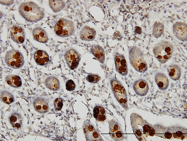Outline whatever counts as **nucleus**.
<instances>
[{"label":"nucleus","mask_w":187,"mask_h":141,"mask_svg":"<svg viewBox=\"0 0 187 141\" xmlns=\"http://www.w3.org/2000/svg\"><path fill=\"white\" fill-rule=\"evenodd\" d=\"M0 98L3 102L8 104L12 103L14 101L13 95L11 93L6 91L1 92Z\"/></svg>","instance_id":"25"},{"label":"nucleus","mask_w":187,"mask_h":141,"mask_svg":"<svg viewBox=\"0 0 187 141\" xmlns=\"http://www.w3.org/2000/svg\"><path fill=\"white\" fill-rule=\"evenodd\" d=\"M65 58L69 68L71 70L77 68L80 60L79 55L75 49L70 48L65 52Z\"/></svg>","instance_id":"7"},{"label":"nucleus","mask_w":187,"mask_h":141,"mask_svg":"<svg viewBox=\"0 0 187 141\" xmlns=\"http://www.w3.org/2000/svg\"><path fill=\"white\" fill-rule=\"evenodd\" d=\"M174 49L173 44L170 41L162 40L153 47L155 57L161 64L166 63L171 57Z\"/></svg>","instance_id":"2"},{"label":"nucleus","mask_w":187,"mask_h":141,"mask_svg":"<svg viewBox=\"0 0 187 141\" xmlns=\"http://www.w3.org/2000/svg\"><path fill=\"white\" fill-rule=\"evenodd\" d=\"M114 140L121 141L124 139V135L121 129L110 134Z\"/></svg>","instance_id":"27"},{"label":"nucleus","mask_w":187,"mask_h":141,"mask_svg":"<svg viewBox=\"0 0 187 141\" xmlns=\"http://www.w3.org/2000/svg\"><path fill=\"white\" fill-rule=\"evenodd\" d=\"M109 134H111L121 129L119 123L114 120H112L109 121Z\"/></svg>","instance_id":"26"},{"label":"nucleus","mask_w":187,"mask_h":141,"mask_svg":"<svg viewBox=\"0 0 187 141\" xmlns=\"http://www.w3.org/2000/svg\"><path fill=\"white\" fill-rule=\"evenodd\" d=\"M7 83L10 86L17 88L21 87L22 82L20 77L17 75H10L7 76L5 78Z\"/></svg>","instance_id":"21"},{"label":"nucleus","mask_w":187,"mask_h":141,"mask_svg":"<svg viewBox=\"0 0 187 141\" xmlns=\"http://www.w3.org/2000/svg\"><path fill=\"white\" fill-rule=\"evenodd\" d=\"M9 120L10 123L14 128L19 129L21 128L22 119L19 114L17 113H12L10 115Z\"/></svg>","instance_id":"22"},{"label":"nucleus","mask_w":187,"mask_h":141,"mask_svg":"<svg viewBox=\"0 0 187 141\" xmlns=\"http://www.w3.org/2000/svg\"><path fill=\"white\" fill-rule=\"evenodd\" d=\"M34 58L36 63L41 66L46 65L49 60L48 54L42 50L36 51L34 54Z\"/></svg>","instance_id":"16"},{"label":"nucleus","mask_w":187,"mask_h":141,"mask_svg":"<svg viewBox=\"0 0 187 141\" xmlns=\"http://www.w3.org/2000/svg\"><path fill=\"white\" fill-rule=\"evenodd\" d=\"M66 88L69 91L74 90L75 88V85L74 81L71 80H68L66 82Z\"/></svg>","instance_id":"31"},{"label":"nucleus","mask_w":187,"mask_h":141,"mask_svg":"<svg viewBox=\"0 0 187 141\" xmlns=\"http://www.w3.org/2000/svg\"><path fill=\"white\" fill-rule=\"evenodd\" d=\"M155 82L158 88L162 90L166 89L169 85V81L167 77L164 74L158 72L155 76Z\"/></svg>","instance_id":"15"},{"label":"nucleus","mask_w":187,"mask_h":141,"mask_svg":"<svg viewBox=\"0 0 187 141\" xmlns=\"http://www.w3.org/2000/svg\"><path fill=\"white\" fill-rule=\"evenodd\" d=\"M133 88L136 94L141 96L146 95L149 90L148 83L145 80L141 79L134 82Z\"/></svg>","instance_id":"11"},{"label":"nucleus","mask_w":187,"mask_h":141,"mask_svg":"<svg viewBox=\"0 0 187 141\" xmlns=\"http://www.w3.org/2000/svg\"><path fill=\"white\" fill-rule=\"evenodd\" d=\"M18 11L26 21L35 23L42 19L45 16L42 9L32 1L23 2L19 5Z\"/></svg>","instance_id":"1"},{"label":"nucleus","mask_w":187,"mask_h":141,"mask_svg":"<svg viewBox=\"0 0 187 141\" xmlns=\"http://www.w3.org/2000/svg\"><path fill=\"white\" fill-rule=\"evenodd\" d=\"M83 129L86 135L87 136L89 134V136L91 135L94 129L92 124L89 122L84 124Z\"/></svg>","instance_id":"30"},{"label":"nucleus","mask_w":187,"mask_h":141,"mask_svg":"<svg viewBox=\"0 0 187 141\" xmlns=\"http://www.w3.org/2000/svg\"><path fill=\"white\" fill-rule=\"evenodd\" d=\"M14 2L13 0H0V3L6 6H10Z\"/></svg>","instance_id":"33"},{"label":"nucleus","mask_w":187,"mask_h":141,"mask_svg":"<svg viewBox=\"0 0 187 141\" xmlns=\"http://www.w3.org/2000/svg\"><path fill=\"white\" fill-rule=\"evenodd\" d=\"M45 84L46 87L53 91H57L60 89V82L55 77L50 76L46 79Z\"/></svg>","instance_id":"19"},{"label":"nucleus","mask_w":187,"mask_h":141,"mask_svg":"<svg viewBox=\"0 0 187 141\" xmlns=\"http://www.w3.org/2000/svg\"><path fill=\"white\" fill-rule=\"evenodd\" d=\"M172 136V134L170 133H166L165 134V137L166 138L169 139L171 138Z\"/></svg>","instance_id":"35"},{"label":"nucleus","mask_w":187,"mask_h":141,"mask_svg":"<svg viewBox=\"0 0 187 141\" xmlns=\"http://www.w3.org/2000/svg\"><path fill=\"white\" fill-rule=\"evenodd\" d=\"M96 35L95 29L87 26H84L81 29L79 36L80 39L86 41H92L94 39Z\"/></svg>","instance_id":"12"},{"label":"nucleus","mask_w":187,"mask_h":141,"mask_svg":"<svg viewBox=\"0 0 187 141\" xmlns=\"http://www.w3.org/2000/svg\"><path fill=\"white\" fill-rule=\"evenodd\" d=\"M114 96L120 105L125 110L127 109V96L126 91L121 83L115 78L110 81Z\"/></svg>","instance_id":"4"},{"label":"nucleus","mask_w":187,"mask_h":141,"mask_svg":"<svg viewBox=\"0 0 187 141\" xmlns=\"http://www.w3.org/2000/svg\"><path fill=\"white\" fill-rule=\"evenodd\" d=\"M164 25L161 23L156 22L153 27L152 35L156 38L161 37L164 33Z\"/></svg>","instance_id":"24"},{"label":"nucleus","mask_w":187,"mask_h":141,"mask_svg":"<svg viewBox=\"0 0 187 141\" xmlns=\"http://www.w3.org/2000/svg\"><path fill=\"white\" fill-rule=\"evenodd\" d=\"M106 112L105 109L102 106L97 105L93 110V115L97 121H103L106 119Z\"/></svg>","instance_id":"20"},{"label":"nucleus","mask_w":187,"mask_h":141,"mask_svg":"<svg viewBox=\"0 0 187 141\" xmlns=\"http://www.w3.org/2000/svg\"><path fill=\"white\" fill-rule=\"evenodd\" d=\"M114 59L117 71L122 76H126L128 74V69L124 55L117 53L115 55Z\"/></svg>","instance_id":"8"},{"label":"nucleus","mask_w":187,"mask_h":141,"mask_svg":"<svg viewBox=\"0 0 187 141\" xmlns=\"http://www.w3.org/2000/svg\"><path fill=\"white\" fill-rule=\"evenodd\" d=\"M32 34L35 40L42 43H46L49 40L46 32L39 27H36L33 30Z\"/></svg>","instance_id":"14"},{"label":"nucleus","mask_w":187,"mask_h":141,"mask_svg":"<svg viewBox=\"0 0 187 141\" xmlns=\"http://www.w3.org/2000/svg\"><path fill=\"white\" fill-rule=\"evenodd\" d=\"M54 109L56 111L61 110L63 106V100L62 98H57L54 100Z\"/></svg>","instance_id":"29"},{"label":"nucleus","mask_w":187,"mask_h":141,"mask_svg":"<svg viewBox=\"0 0 187 141\" xmlns=\"http://www.w3.org/2000/svg\"><path fill=\"white\" fill-rule=\"evenodd\" d=\"M90 52L97 60L101 63H103L105 60V54L103 48L98 44L92 45L90 49Z\"/></svg>","instance_id":"17"},{"label":"nucleus","mask_w":187,"mask_h":141,"mask_svg":"<svg viewBox=\"0 0 187 141\" xmlns=\"http://www.w3.org/2000/svg\"><path fill=\"white\" fill-rule=\"evenodd\" d=\"M92 136L93 137V140H100L101 137L98 131L94 130L91 133L90 136Z\"/></svg>","instance_id":"32"},{"label":"nucleus","mask_w":187,"mask_h":141,"mask_svg":"<svg viewBox=\"0 0 187 141\" xmlns=\"http://www.w3.org/2000/svg\"><path fill=\"white\" fill-rule=\"evenodd\" d=\"M33 105L35 110L40 113H44L49 109L47 102L44 98L38 97L34 101Z\"/></svg>","instance_id":"13"},{"label":"nucleus","mask_w":187,"mask_h":141,"mask_svg":"<svg viewBox=\"0 0 187 141\" xmlns=\"http://www.w3.org/2000/svg\"><path fill=\"white\" fill-rule=\"evenodd\" d=\"M11 38L17 43H23L25 39V34L24 29L21 26L14 25L11 29Z\"/></svg>","instance_id":"10"},{"label":"nucleus","mask_w":187,"mask_h":141,"mask_svg":"<svg viewBox=\"0 0 187 141\" xmlns=\"http://www.w3.org/2000/svg\"><path fill=\"white\" fill-rule=\"evenodd\" d=\"M168 74L169 77L174 81L179 79L181 74L180 68L176 64H172L167 67Z\"/></svg>","instance_id":"18"},{"label":"nucleus","mask_w":187,"mask_h":141,"mask_svg":"<svg viewBox=\"0 0 187 141\" xmlns=\"http://www.w3.org/2000/svg\"><path fill=\"white\" fill-rule=\"evenodd\" d=\"M135 31L138 34H141L142 33L141 28L138 26L135 27Z\"/></svg>","instance_id":"34"},{"label":"nucleus","mask_w":187,"mask_h":141,"mask_svg":"<svg viewBox=\"0 0 187 141\" xmlns=\"http://www.w3.org/2000/svg\"><path fill=\"white\" fill-rule=\"evenodd\" d=\"M130 63L137 71L143 73L147 70V64L141 49L136 46L131 48L129 51Z\"/></svg>","instance_id":"3"},{"label":"nucleus","mask_w":187,"mask_h":141,"mask_svg":"<svg viewBox=\"0 0 187 141\" xmlns=\"http://www.w3.org/2000/svg\"><path fill=\"white\" fill-rule=\"evenodd\" d=\"M173 33L175 36L180 41H187V24L181 22H176L173 26Z\"/></svg>","instance_id":"9"},{"label":"nucleus","mask_w":187,"mask_h":141,"mask_svg":"<svg viewBox=\"0 0 187 141\" xmlns=\"http://www.w3.org/2000/svg\"><path fill=\"white\" fill-rule=\"evenodd\" d=\"M5 61L8 66L14 69L20 68L24 63L22 54L19 51L15 49H12L6 52Z\"/></svg>","instance_id":"6"},{"label":"nucleus","mask_w":187,"mask_h":141,"mask_svg":"<svg viewBox=\"0 0 187 141\" xmlns=\"http://www.w3.org/2000/svg\"><path fill=\"white\" fill-rule=\"evenodd\" d=\"M100 77L98 75L89 74L86 78V80L89 82L94 83H97L100 80Z\"/></svg>","instance_id":"28"},{"label":"nucleus","mask_w":187,"mask_h":141,"mask_svg":"<svg viewBox=\"0 0 187 141\" xmlns=\"http://www.w3.org/2000/svg\"><path fill=\"white\" fill-rule=\"evenodd\" d=\"M75 27L73 22L65 18L59 19L55 23L54 30L55 34L62 37L70 36L74 33Z\"/></svg>","instance_id":"5"},{"label":"nucleus","mask_w":187,"mask_h":141,"mask_svg":"<svg viewBox=\"0 0 187 141\" xmlns=\"http://www.w3.org/2000/svg\"><path fill=\"white\" fill-rule=\"evenodd\" d=\"M49 5L54 13L60 12L64 9L65 5V2L61 0H50Z\"/></svg>","instance_id":"23"}]
</instances>
